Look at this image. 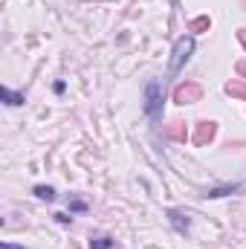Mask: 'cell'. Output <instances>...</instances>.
Masks as SVG:
<instances>
[{"label":"cell","instance_id":"6da1fadb","mask_svg":"<svg viewBox=\"0 0 246 249\" xmlns=\"http://www.w3.org/2000/svg\"><path fill=\"white\" fill-rule=\"evenodd\" d=\"M142 110L151 122L162 119L165 110V78H148L142 87Z\"/></svg>","mask_w":246,"mask_h":249},{"label":"cell","instance_id":"7a4b0ae2","mask_svg":"<svg viewBox=\"0 0 246 249\" xmlns=\"http://www.w3.org/2000/svg\"><path fill=\"white\" fill-rule=\"evenodd\" d=\"M194 38L191 35H183V38H177V44H174V50H171V64H168V78H174L180 70H183L188 58H191V53H194Z\"/></svg>","mask_w":246,"mask_h":249},{"label":"cell","instance_id":"3957f363","mask_svg":"<svg viewBox=\"0 0 246 249\" xmlns=\"http://www.w3.org/2000/svg\"><path fill=\"white\" fill-rule=\"evenodd\" d=\"M168 223L174 226V232H180V235H188L191 232V217L180 212V209H168Z\"/></svg>","mask_w":246,"mask_h":249},{"label":"cell","instance_id":"277c9868","mask_svg":"<svg viewBox=\"0 0 246 249\" xmlns=\"http://www.w3.org/2000/svg\"><path fill=\"white\" fill-rule=\"evenodd\" d=\"M0 99H3L9 107H18V105H23V93H15V90H9V87H3V90H0Z\"/></svg>","mask_w":246,"mask_h":249},{"label":"cell","instance_id":"5b68a950","mask_svg":"<svg viewBox=\"0 0 246 249\" xmlns=\"http://www.w3.org/2000/svg\"><path fill=\"white\" fill-rule=\"evenodd\" d=\"M90 249H116V241L110 235H96L90 238Z\"/></svg>","mask_w":246,"mask_h":249},{"label":"cell","instance_id":"8992f818","mask_svg":"<svg viewBox=\"0 0 246 249\" xmlns=\"http://www.w3.org/2000/svg\"><path fill=\"white\" fill-rule=\"evenodd\" d=\"M32 194H35L38 200H47V203H53V200H55V188H53V186H35V188H32Z\"/></svg>","mask_w":246,"mask_h":249},{"label":"cell","instance_id":"52a82bcc","mask_svg":"<svg viewBox=\"0 0 246 249\" xmlns=\"http://www.w3.org/2000/svg\"><path fill=\"white\" fill-rule=\"evenodd\" d=\"M197 93H200V87H194V84H191L188 90H185V87H180V90H177V102H180V105H188L185 99H194Z\"/></svg>","mask_w":246,"mask_h":249},{"label":"cell","instance_id":"ba28073f","mask_svg":"<svg viewBox=\"0 0 246 249\" xmlns=\"http://www.w3.org/2000/svg\"><path fill=\"white\" fill-rule=\"evenodd\" d=\"M72 212H87V203H84V200H72V203H70V214H72Z\"/></svg>","mask_w":246,"mask_h":249},{"label":"cell","instance_id":"9c48e42d","mask_svg":"<svg viewBox=\"0 0 246 249\" xmlns=\"http://www.w3.org/2000/svg\"><path fill=\"white\" fill-rule=\"evenodd\" d=\"M53 90H55V93H58V96H61L64 90H67V84H64V81H55V87H53Z\"/></svg>","mask_w":246,"mask_h":249},{"label":"cell","instance_id":"30bf717a","mask_svg":"<svg viewBox=\"0 0 246 249\" xmlns=\"http://www.w3.org/2000/svg\"><path fill=\"white\" fill-rule=\"evenodd\" d=\"M55 220H58V223H70L72 217H70V214H64V212H61V214H55Z\"/></svg>","mask_w":246,"mask_h":249},{"label":"cell","instance_id":"8fae6325","mask_svg":"<svg viewBox=\"0 0 246 249\" xmlns=\"http://www.w3.org/2000/svg\"><path fill=\"white\" fill-rule=\"evenodd\" d=\"M0 249H23V247H18V244H0Z\"/></svg>","mask_w":246,"mask_h":249},{"label":"cell","instance_id":"7c38bea8","mask_svg":"<svg viewBox=\"0 0 246 249\" xmlns=\"http://www.w3.org/2000/svg\"><path fill=\"white\" fill-rule=\"evenodd\" d=\"M241 41H244V44H246V29H244V32H241Z\"/></svg>","mask_w":246,"mask_h":249}]
</instances>
